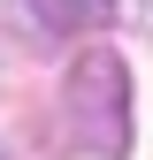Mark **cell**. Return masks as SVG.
I'll use <instances>...</instances> for the list:
<instances>
[{
	"instance_id": "6da1fadb",
	"label": "cell",
	"mask_w": 153,
	"mask_h": 160,
	"mask_svg": "<svg viewBox=\"0 0 153 160\" xmlns=\"http://www.w3.org/2000/svg\"><path fill=\"white\" fill-rule=\"evenodd\" d=\"M61 114H69L76 152H92V160H123L130 152V76H123V61H115L107 46L76 53L69 92H61Z\"/></svg>"
},
{
	"instance_id": "7a4b0ae2",
	"label": "cell",
	"mask_w": 153,
	"mask_h": 160,
	"mask_svg": "<svg viewBox=\"0 0 153 160\" xmlns=\"http://www.w3.org/2000/svg\"><path fill=\"white\" fill-rule=\"evenodd\" d=\"M15 8H23L46 38H76V31H100L115 15V0H15Z\"/></svg>"
},
{
	"instance_id": "3957f363",
	"label": "cell",
	"mask_w": 153,
	"mask_h": 160,
	"mask_svg": "<svg viewBox=\"0 0 153 160\" xmlns=\"http://www.w3.org/2000/svg\"><path fill=\"white\" fill-rule=\"evenodd\" d=\"M138 23H145V31H153V0H138Z\"/></svg>"
}]
</instances>
